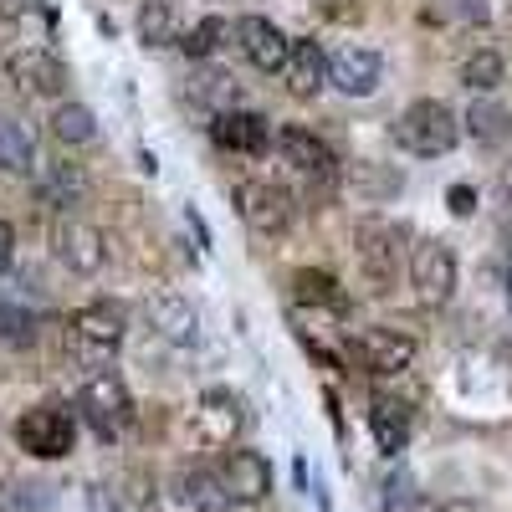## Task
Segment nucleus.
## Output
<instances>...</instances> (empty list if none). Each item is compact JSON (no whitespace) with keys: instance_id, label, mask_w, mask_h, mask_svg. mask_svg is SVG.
Segmentation results:
<instances>
[{"instance_id":"nucleus-11","label":"nucleus","mask_w":512,"mask_h":512,"mask_svg":"<svg viewBox=\"0 0 512 512\" xmlns=\"http://www.w3.org/2000/svg\"><path fill=\"white\" fill-rule=\"evenodd\" d=\"M379 77H384V62L369 47H338L328 57V82L338 93H349V98H369L379 88Z\"/></svg>"},{"instance_id":"nucleus-37","label":"nucleus","mask_w":512,"mask_h":512,"mask_svg":"<svg viewBox=\"0 0 512 512\" xmlns=\"http://www.w3.org/2000/svg\"><path fill=\"white\" fill-rule=\"evenodd\" d=\"M441 512H477V502H461V497H456V502H446Z\"/></svg>"},{"instance_id":"nucleus-33","label":"nucleus","mask_w":512,"mask_h":512,"mask_svg":"<svg viewBox=\"0 0 512 512\" xmlns=\"http://www.w3.org/2000/svg\"><path fill=\"white\" fill-rule=\"evenodd\" d=\"M88 512H128V507H123V492H108V487H88Z\"/></svg>"},{"instance_id":"nucleus-24","label":"nucleus","mask_w":512,"mask_h":512,"mask_svg":"<svg viewBox=\"0 0 512 512\" xmlns=\"http://www.w3.org/2000/svg\"><path fill=\"white\" fill-rule=\"evenodd\" d=\"M93 134H98V118H93L88 103H62V108L52 113V139H62V144H88Z\"/></svg>"},{"instance_id":"nucleus-4","label":"nucleus","mask_w":512,"mask_h":512,"mask_svg":"<svg viewBox=\"0 0 512 512\" xmlns=\"http://www.w3.org/2000/svg\"><path fill=\"white\" fill-rule=\"evenodd\" d=\"M16 446H21L26 456H36V461H62V456H72V446H77V420H72V410H62V405H31V410L16 420Z\"/></svg>"},{"instance_id":"nucleus-22","label":"nucleus","mask_w":512,"mask_h":512,"mask_svg":"<svg viewBox=\"0 0 512 512\" xmlns=\"http://www.w3.org/2000/svg\"><path fill=\"white\" fill-rule=\"evenodd\" d=\"M82 195H88V175L72 164V159H57L47 169V185H41V200H47L52 210H72L82 205Z\"/></svg>"},{"instance_id":"nucleus-32","label":"nucleus","mask_w":512,"mask_h":512,"mask_svg":"<svg viewBox=\"0 0 512 512\" xmlns=\"http://www.w3.org/2000/svg\"><path fill=\"white\" fill-rule=\"evenodd\" d=\"M446 205H451V216H472V210H477V190L472 185H451Z\"/></svg>"},{"instance_id":"nucleus-39","label":"nucleus","mask_w":512,"mask_h":512,"mask_svg":"<svg viewBox=\"0 0 512 512\" xmlns=\"http://www.w3.org/2000/svg\"><path fill=\"white\" fill-rule=\"evenodd\" d=\"M507 297H512V272H507Z\"/></svg>"},{"instance_id":"nucleus-14","label":"nucleus","mask_w":512,"mask_h":512,"mask_svg":"<svg viewBox=\"0 0 512 512\" xmlns=\"http://www.w3.org/2000/svg\"><path fill=\"white\" fill-rule=\"evenodd\" d=\"M210 139H216L221 149L231 154H262L267 149V118L262 113H251V108H226L210 118Z\"/></svg>"},{"instance_id":"nucleus-30","label":"nucleus","mask_w":512,"mask_h":512,"mask_svg":"<svg viewBox=\"0 0 512 512\" xmlns=\"http://www.w3.org/2000/svg\"><path fill=\"white\" fill-rule=\"evenodd\" d=\"M190 98L195 103H236V82H231V72H200V77H190Z\"/></svg>"},{"instance_id":"nucleus-3","label":"nucleus","mask_w":512,"mask_h":512,"mask_svg":"<svg viewBox=\"0 0 512 512\" xmlns=\"http://www.w3.org/2000/svg\"><path fill=\"white\" fill-rule=\"evenodd\" d=\"M77 410H82V420H88L103 441H118V436L128 431V420H134L128 384H123L113 369L88 374V384H82V395H77Z\"/></svg>"},{"instance_id":"nucleus-20","label":"nucleus","mask_w":512,"mask_h":512,"mask_svg":"<svg viewBox=\"0 0 512 512\" xmlns=\"http://www.w3.org/2000/svg\"><path fill=\"white\" fill-rule=\"evenodd\" d=\"M175 497L185 512H231V492L221 487V472H185L175 482Z\"/></svg>"},{"instance_id":"nucleus-23","label":"nucleus","mask_w":512,"mask_h":512,"mask_svg":"<svg viewBox=\"0 0 512 512\" xmlns=\"http://www.w3.org/2000/svg\"><path fill=\"white\" fill-rule=\"evenodd\" d=\"M292 297L297 308H318V313H344V292H338V282L328 272H297L292 277Z\"/></svg>"},{"instance_id":"nucleus-31","label":"nucleus","mask_w":512,"mask_h":512,"mask_svg":"<svg viewBox=\"0 0 512 512\" xmlns=\"http://www.w3.org/2000/svg\"><path fill=\"white\" fill-rule=\"evenodd\" d=\"M0 338H16V344H26V338H31V318L16 303H0Z\"/></svg>"},{"instance_id":"nucleus-26","label":"nucleus","mask_w":512,"mask_h":512,"mask_svg":"<svg viewBox=\"0 0 512 512\" xmlns=\"http://www.w3.org/2000/svg\"><path fill=\"white\" fill-rule=\"evenodd\" d=\"M52 502H57L52 487H47V482H31V477L0 487V512H47Z\"/></svg>"},{"instance_id":"nucleus-21","label":"nucleus","mask_w":512,"mask_h":512,"mask_svg":"<svg viewBox=\"0 0 512 512\" xmlns=\"http://www.w3.org/2000/svg\"><path fill=\"white\" fill-rule=\"evenodd\" d=\"M0 169L16 175V180L36 169V139H31V128L21 118H6V113H0Z\"/></svg>"},{"instance_id":"nucleus-16","label":"nucleus","mask_w":512,"mask_h":512,"mask_svg":"<svg viewBox=\"0 0 512 512\" xmlns=\"http://www.w3.org/2000/svg\"><path fill=\"white\" fill-rule=\"evenodd\" d=\"M354 241H359V262H364V277L374 282V292H390L395 287V231L379 221H364Z\"/></svg>"},{"instance_id":"nucleus-25","label":"nucleus","mask_w":512,"mask_h":512,"mask_svg":"<svg viewBox=\"0 0 512 512\" xmlns=\"http://www.w3.org/2000/svg\"><path fill=\"white\" fill-rule=\"evenodd\" d=\"M175 6H169V0H144L139 6V41L144 47H169V41H175Z\"/></svg>"},{"instance_id":"nucleus-15","label":"nucleus","mask_w":512,"mask_h":512,"mask_svg":"<svg viewBox=\"0 0 512 512\" xmlns=\"http://www.w3.org/2000/svg\"><path fill=\"white\" fill-rule=\"evenodd\" d=\"M277 154L297 169V175H308V180H328L333 175V149L318 139V134H308V128H282L277 134Z\"/></svg>"},{"instance_id":"nucleus-10","label":"nucleus","mask_w":512,"mask_h":512,"mask_svg":"<svg viewBox=\"0 0 512 512\" xmlns=\"http://www.w3.org/2000/svg\"><path fill=\"white\" fill-rule=\"evenodd\" d=\"M57 256H62V267H67V272H77V277L98 272V267L108 262L103 231H98V226H88V221H77V216L57 221Z\"/></svg>"},{"instance_id":"nucleus-6","label":"nucleus","mask_w":512,"mask_h":512,"mask_svg":"<svg viewBox=\"0 0 512 512\" xmlns=\"http://www.w3.org/2000/svg\"><path fill=\"white\" fill-rule=\"evenodd\" d=\"M236 210L251 231L262 236H282L297 216V200L282 190V185H267V180H251V185H236Z\"/></svg>"},{"instance_id":"nucleus-1","label":"nucleus","mask_w":512,"mask_h":512,"mask_svg":"<svg viewBox=\"0 0 512 512\" xmlns=\"http://www.w3.org/2000/svg\"><path fill=\"white\" fill-rule=\"evenodd\" d=\"M123 333H128V308L118 297H98L72 318V354L88 369H108V359L123 349Z\"/></svg>"},{"instance_id":"nucleus-7","label":"nucleus","mask_w":512,"mask_h":512,"mask_svg":"<svg viewBox=\"0 0 512 512\" xmlns=\"http://www.w3.org/2000/svg\"><path fill=\"white\" fill-rule=\"evenodd\" d=\"M410 287L425 308H441L446 297L456 292V256L441 241H420L410 251Z\"/></svg>"},{"instance_id":"nucleus-17","label":"nucleus","mask_w":512,"mask_h":512,"mask_svg":"<svg viewBox=\"0 0 512 512\" xmlns=\"http://www.w3.org/2000/svg\"><path fill=\"white\" fill-rule=\"evenodd\" d=\"M221 487L231 492V502H262L272 492V466L256 451H231L221 466Z\"/></svg>"},{"instance_id":"nucleus-2","label":"nucleus","mask_w":512,"mask_h":512,"mask_svg":"<svg viewBox=\"0 0 512 512\" xmlns=\"http://www.w3.org/2000/svg\"><path fill=\"white\" fill-rule=\"evenodd\" d=\"M456 134H461L456 113H451L446 103H436V98H420V103H410V108L395 118V144H400L405 154H415V159H441V154H451V149H456Z\"/></svg>"},{"instance_id":"nucleus-36","label":"nucleus","mask_w":512,"mask_h":512,"mask_svg":"<svg viewBox=\"0 0 512 512\" xmlns=\"http://www.w3.org/2000/svg\"><path fill=\"white\" fill-rule=\"evenodd\" d=\"M11 256H16V231H11L6 221H0V272L11 267Z\"/></svg>"},{"instance_id":"nucleus-8","label":"nucleus","mask_w":512,"mask_h":512,"mask_svg":"<svg viewBox=\"0 0 512 512\" xmlns=\"http://www.w3.org/2000/svg\"><path fill=\"white\" fill-rule=\"evenodd\" d=\"M6 77L16 82L21 93H31V98H62V93H67V67H62V57H52L47 47L11 52V57H6Z\"/></svg>"},{"instance_id":"nucleus-13","label":"nucleus","mask_w":512,"mask_h":512,"mask_svg":"<svg viewBox=\"0 0 512 512\" xmlns=\"http://www.w3.org/2000/svg\"><path fill=\"white\" fill-rule=\"evenodd\" d=\"M282 88L292 98H318L328 88V52L318 41H292V52L282 62Z\"/></svg>"},{"instance_id":"nucleus-29","label":"nucleus","mask_w":512,"mask_h":512,"mask_svg":"<svg viewBox=\"0 0 512 512\" xmlns=\"http://www.w3.org/2000/svg\"><path fill=\"white\" fill-rule=\"evenodd\" d=\"M461 82L472 93H492L497 82H502V57L497 52H472V57L461 62Z\"/></svg>"},{"instance_id":"nucleus-12","label":"nucleus","mask_w":512,"mask_h":512,"mask_svg":"<svg viewBox=\"0 0 512 512\" xmlns=\"http://www.w3.org/2000/svg\"><path fill=\"white\" fill-rule=\"evenodd\" d=\"M236 36H241V52L256 72H282L287 52H292V41L267 21V16H241L236 21Z\"/></svg>"},{"instance_id":"nucleus-5","label":"nucleus","mask_w":512,"mask_h":512,"mask_svg":"<svg viewBox=\"0 0 512 512\" xmlns=\"http://www.w3.org/2000/svg\"><path fill=\"white\" fill-rule=\"evenodd\" d=\"M241 425H246V410H241V400L231 390H205L195 400V410H190V436L205 451H226L241 436Z\"/></svg>"},{"instance_id":"nucleus-28","label":"nucleus","mask_w":512,"mask_h":512,"mask_svg":"<svg viewBox=\"0 0 512 512\" xmlns=\"http://www.w3.org/2000/svg\"><path fill=\"white\" fill-rule=\"evenodd\" d=\"M221 41H226V21H221V16H205V21L190 26V36L180 41V47H185V57L205 62V57H216V52H221Z\"/></svg>"},{"instance_id":"nucleus-38","label":"nucleus","mask_w":512,"mask_h":512,"mask_svg":"<svg viewBox=\"0 0 512 512\" xmlns=\"http://www.w3.org/2000/svg\"><path fill=\"white\" fill-rule=\"evenodd\" d=\"M6 11H11V0H0V16H6Z\"/></svg>"},{"instance_id":"nucleus-27","label":"nucleus","mask_w":512,"mask_h":512,"mask_svg":"<svg viewBox=\"0 0 512 512\" xmlns=\"http://www.w3.org/2000/svg\"><path fill=\"white\" fill-rule=\"evenodd\" d=\"M466 123H472V139L477 144H502L507 134H512V118H507V108L502 103H472V113H466Z\"/></svg>"},{"instance_id":"nucleus-9","label":"nucleus","mask_w":512,"mask_h":512,"mask_svg":"<svg viewBox=\"0 0 512 512\" xmlns=\"http://www.w3.org/2000/svg\"><path fill=\"white\" fill-rule=\"evenodd\" d=\"M354 359L369 374H400L415 359V338L410 333H395V328H364L354 338Z\"/></svg>"},{"instance_id":"nucleus-19","label":"nucleus","mask_w":512,"mask_h":512,"mask_svg":"<svg viewBox=\"0 0 512 512\" xmlns=\"http://www.w3.org/2000/svg\"><path fill=\"white\" fill-rule=\"evenodd\" d=\"M369 431H374V441H379L384 456H400V451L410 446V405L395 400V395H374V405H369Z\"/></svg>"},{"instance_id":"nucleus-34","label":"nucleus","mask_w":512,"mask_h":512,"mask_svg":"<svg viewBox=\"0 0 512 512\" xmlns=\"http://www.w3.org/2000/svg\"><path fill=\"white\" fill-rule=\"evenodd\" d=\"M451 11L461 16V21H472V26H482L492 11H487V0H451Z\"/></svg>"},{"instance_id":"nucleus-18","label":"nucleus","mask_w":512,"mask_h":512,"mask_svg":"<svg viewBox=\"0 0 512 512\" xmlns=\"http://www.w3.org/2000/svg\"><path fill=\"white\" fill-rule=\"evenodd\" d=\"M149 328L159 338H169V344H195V328H200V313L190 308V297L180 292H154L149 297Z\"/></svg>"},{"instance_id":"nucleus-35","label":"nucleus","mask_w":512,"mask_h":512,"mask_svg":"<svg viewBox=\"0 0 512 512\" xmlns=\"http://www.w3.org/2000/svg\"><path fill=\"white\" fill-rule=\"evenodd\" d=\"M405 497H410V477H395V482H390V497H384V507H390V512H405Z\"/></svg>"}]
</instances>
